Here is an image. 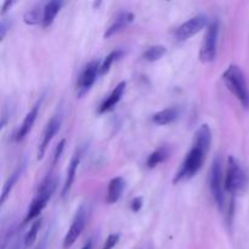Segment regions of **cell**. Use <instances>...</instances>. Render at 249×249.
<instances>
[{"instance_id":"484cf974","label":"cell","mask_w":249,"mask_h":249,"mask_svg":"<svg viewBox=\"0 0 249 249\" xmlns=\"http://www.w3.org/2000/svg\"><path fill=\"white\" fill-rule=\"evenodd\" d=\"M65 143H66V140L65 139H62V140L58 142V145L56 146L55 148V152H53V165H55L56 163L58 162V160H60L61 155H62V151L63 148H65Z\"/></svg>"},{"instance_id":"4fadbf2b","label":"cell","mask_w":249,"mask_h":249,"mask_svg":"<svg viewBox=\"0 0 249 249\" xmlns=\"http://www.w3.org/2000/svg\"><path fill=\"white\" fill-rule=\"evenodd\" d=\"M38 112H39V104L36 105V106H34L33 108L26 114L23 122H22L18 130H17L16 141H22L27 135H28L29 131H31L32 128H33V124L34 122H36V117H38Z\"/></svg>"},{"instance_id":"f546056e","label":"cell","mask_w":249,"mask_h":249,"mask_svg":"<svg viewBox=\"0 0 249 249\" xmlns=\"http://www.w3.org/2000/svg\"><path fill=\"white\" fill-rule=\"evenodd\" d=\"M36 249H44V245H40Z\"/></svg>"},{"instance_id":"6da1fadb","label":"cell","mask_w":249,"mask_h":249,"mask_svg":"<svg viewBox=\"0 0 249 249\" xmlns=\"http://www.w3.org/2000/svg\"><path fill=\"white\" fill-rule=\"evenodd\" d=\"M223 80L226 88L237 97L242 107L249 108V90L242 70L237 65H230L223 73Z\"/></svg>"},{"instance_id":"9c48e42d","label":"cell","mask_w":249,"mask_h":249,"mask_svg":"<svg viewBox=\"0 0 249 249\" xmlns=\"http://www.w3.org/2000/svg\"><path fill=\"white\" fill-rule=\"evenodd\" d=\"M61 114H56L53 118L49 121V123L46 124L45 129L43 131V135H41V140L39 142L38 146V160H41L45 155V151L48 148L49 143L51 142L53 136L57 134V131L60 130L61 126Z\"/></svg>"},{"instance_id":"ac0fdd59","label":"cell","mask_w":249,"mask_h":249,"mask_svg":"<svg viewBox=\"0 0 249 249\" xmlns=\"http://www.w3.org/2000/svg\"><path fill=\"white\" fill-rule=\"evenodd\" d=\"M179 116V112H178L177 108H165L162 109V111L157 112L152 116V122L157 125H168V124L173 123L175 119Z\"/></svg>"},{"instance_id":"2e32d148","label":"cell","mask_w":249,"mask_h":249,"mask_svg":"<svg viewBox=\"0 0 249 249\" xmlns=\"http://www.w3.org/2000/svg\"><path fill=\"white\" fill-rule=\"evenodd\" d=\"M211 143H212L211 128H209L208 124H202V125L198 128V130L196 131L194 146L202 148L204 152L208 153L209 148H211Z\"/></svg>"},{"instance_id":"52a82bcc","label":"cell","mask_w":249,"mask_h":249,"mask_svg":"<svg viewBox=\"0 0 249 249\" xmlns=\"http://www.w3.org/2000/svg\"><path fill=\"white\" fill-rule=\"evenodd\" d=\"M88 215H89V208H88L85 204H82L79 207V209L75 213L74 218H73L72 224H71L70 230L67 231L65 236V240H63V248L67 249L70 248L75 241L78 240V237L80 236V233L83 232L85 228V224H87Z\"/></svg>"},{"instance_id":"ffe728a7","label":"cell","mask_w":249,"mask_h":249,"mask_svg":"<svg viewBox=\"0 0 249 249\" xmlns=\"http://www.w3.org/2000/svg\"><path fill=\"white\" fill-rule=\"evenodd\" d=\"M167 53V49L163 45H155L148 48L147 50L143 53L142 57L143 60L147 61V62H156V61L160 60L164 53Z\"/></svg>"},{"instance_id":"9a60e30c","label":"cell","mask_w":249,"mask_h":249,"mask_svg":"<svg viewBox=\"0 0 249 249\" xmlns=\"http://www.w3.org/2000/svg\"><path fill=\"white\" fill-rule=\"evenodd\" d=\"M124 189H125V181H124L123 178L117 177L109 181L108 190H107V197L106 201L108 204L116 203L117 201H119V198L122 197Z\"/></svg>"},{"instance_id":"7a4b0ae2","label":"cell","mask_w":249,"mask_h":249,"mask_svg":"<svg viewBox=\"0 0 249 249\" xmlns=\"http://www.w3.org/2000/svg\"><path fill=\"white\" fill-rule=\"evenodd\" d=\"M55 189L56 179L53 178V174H49L48 177L43 180L40 186H39L36 198L33 199L28 212H27V215L26 218H24L23 224H27L28 221H32L33 219H36V216H39V214L43 212V209L45 208L48 202L50 201V198L53 197Z\"/></svg>"},{"instance_id":"44dd1931","label":"cell","mask_w":249,"mask_h":249,"mask_svg":"<svg viewBox=\"0 0 249 249\" xmlns=\"http://www.w3.org/2000/svg\"><path fill=\"white\" fill-rule=\"evenodd\" d=\"M168 155V148L167 147H160L158 150H156L155 152H152L150 155L147 160V167L148 168H155L157 167L158 164H160L162 162H164L167 160Z\"/></svg>"},{"instance_id":"8fae6325","label":"cell","mask_w":249,"mask_h":249,"mask_svg":"<svg viewBox=\"0 0 249 249\" xmlns=\"http://www.w3.org/2000/svg\"><path fill=\"white\" fill-rule=\"evenodd\" d=\"M125 88H126L125 82L119 83V84L114 88L113 91L111 92V95H109V96L107 97L104 102H102V105L100 106V108H99V113L102 114V113H106V112L111 111V109L113 108V107L116 106L119 101H121Z\"/></svg>"},{"instance_id":"7c38bea8","label":"cell","mask_w":249,"mask_h":249,"mask_svg":"<svg viewBox=\"0 0 249 249\" xmlns=\"http://www.w3.org/2000/svg\"><path fill=\"white\" fill-rule=\"evenodd\" d=\"M134 21V15L131 12H121V14L117 16V18L112 22L111 26L106 29L105 32V38H109L113 34L118 33L122 29H124L125 27H128L131 22Z\"/></svg>"},{"instance_id":"5bb4252c","label":"cell","mask_w":249,"mask_h":249,"mask_svg":"<svg viewBox=\"0 0 249 249\" xmlns=\"http://www.w3.org/2000/svg\"><path fill=\"white\" fill-rule=\"evenodd\" d=\"M80 160H82V152H77L74 156H73L72 160H71L70 165H68L67 169V177H66L65 185L62 187V197H66L68 194H70L71 189H72V185L74 182L75 174H77L78 165H79Z\"/></svg>"},{"instance_id":"d4e9b609","label":"cell","mask_w":249,"mask_h":249,"mask_svg":"<svg viewBox=\"0 0 249 249\" xmlns=\"http://www.w3.org/2000/svg\"><path fill=\"white\" fill-rule=\"evenodd\" d=\"M119 242V235L118 233H112L107 237L106 242H105L104 248L102 249H113L117 246V243Z\"/></svg>"},{"instance_id":"30bf717a","label":"cell","mask_w":249,"mask_h":249,"mask_svg":"<svg viewBox=\"0 0 249 249\" xmlns=\"http://www.w3.org/2000/svg\"><path fill=\"white\" fill-rule=\"evenodd\" d=\"M100 72V66L96 61H91L85 66L80 74L79 82H78V96H83L87 91H89L90 88L95 83L97 78V73Z\"/></svg>"},{"instance_id":"7402d4cb","label":"cell","mask_w":249,"mask_h":249,"mask_svg":"<svg viewBox=\"0 0 249 249\" xmlns=\"http://www.w3.org/2000/svg\"><path fill=\"white\" fill-rule=\"evenodd\" d=\"M40 226H41L40 220H36L32 224L31 229H29L26 237H24V246H26V247H31V246H33V243L36 242V237H38L39 230H40Z\"/></svg>"},{"instance_id":"83f0119b","label":"cell","mask_w":249,"mask_h":249,"mask_svg":"<svg viewBox=\"0 0 249 249\" xmlns=\"http://www.w3.org/2000/svg\"><path fill=\"white\" fill-rule=\"evenodd\" d=\"M14 4V1H5L4 5H2V9H1V15L6 14V11L9 10V7H11V5Z\"/></svg>"},{"instance_id":"d6986e66","label":"cell","mask_w":249,"mask_h":249,"mask_svg":"<svg viewBox=\"0 0 249 249\" xmlns=\"http://www.w3.org/2000/svg\"><path fill=\"white\" fill-rule=\"evenodd\" d=\"M22 169H23L22 167L17 168V169L15 170V172L12 173L11 175H10V178L6 180V182L4 184V187H2V191H1V201H0V203H1V204L5 203V201L7 199L9 195L11 194V191H12V189H14L15 184H16L17 180H18V178H19V175H21Z\"/></svg>"},{"instance_id":"277c9868","label":"cell","mask_w":249,"mask_h":249,"mask_svg":"<svg viewBox=\"0 0 249 249\" xmlns=\"http://www.w3.org/2000/svg\"><path fill=\"white\" fill-rule=\"evenodd\" d=\"M247 185V175L242 169L238 160L233 156L228 158L226 163V175H225V190L230 194L235 195L242 191Z\"/></svg>"},{"instance_id":"5b68a950","label":"cell","mask_w":249,"mask_h":249,"mask_svg":"<svg viewBox=\"0 0 249 249\" xmlns=\"http://www.w3.org/2000/svg\"><path fill=\"white\" fill-rule=\"evenodd\" d=\"M218 40H219V21L214 19L208 26L204 36V40L202 43L201 50H199V60L203 63L212 62L215 60L216 51H218Z\"/></svg>"},{"instance_id":"cb8c5ba5","label":"cell","mask_w":249,"mask_h":249,"mask_svg":"<svg viewBox=\"0 0 249 249\" xmlns=\"http://www.w3.org/2000/svg\"><path fill=\"white\" fill-rule=\"evenodd\" d=\"M23 19L24 22H26L27 24H36L39 22V12L38 10H29V11H27L26 14H24L23 16Z\"/></svg>"},{"instance_id":"f1b7e54d","label":"cell","mask_w":249,"mask_h":249,"mask_svg":"<svg viewBox=\"0 0 249 249\" xmlns=\"http://www.w3.org/2000/svg\"><path fill=\"white\" fill-rule=\"evenodd\" d=\"M82 249H92V242H91V241H88V242L84 245V247H83Z\"/></svg>"},{"instance_id":"ba28073f","label":"cell","mask_w":249,"mask_h":249,"mask_svg":"<svg viewBox=\"0 0 249 249\" xmlns=\"http://www.w3.org/2000/svg\"><path fill=\"white\" fill-rule=\"evenodd\" d=\"M207 24V17L203 15H198V16H195L192 18H190L189 21L184 22L179 28L175 32V36H177L178 40H186V39L191 38L195 34L198 33L199 31L206 27Z\"/></svg>"},{"instance_id":"603a6c76","label":"cell","mask_w":249,"mask_h":249,"mask_svg":"<svg viewBox=\"0 0 249 249\" xmlns=\"http://www.w3.org/2000/svg\"><path fill=\"white\" fill-rule=\"evenodd\" d=\"M122 53H122L121 50L112 51V53H109L106 58H105L104 62H102V65L100 66V73H101V74H105V73L108 72L109 68H111V66H112V63H113L116 60H118V57L122 55Z\"/></svg>"},{"instance_id":"8992f818","label":"cell","mask_w":249,"mask_h":249,"mask_svg":"<svg viewBox=\"0 0 249 249\" xmlns=\"http://www.w3.org/2000/svg\"><path fill=\"white\" fill-rule=\"evenodd\" d=\"M209 184H211V191L216 206L223 208L224 206V189H225V180L223 177V163L220 157H216L213 160L211 168V175H209Z\"/></svg>"},{"instance_id":"e0dca14e","label":"cell","mask_w":249,"mask_h":249,"mask_svg":"<svg viewBox=\"0 0 249 249\" xmlns=\"http://www.w3.org/2000/svg\"><path fill=\"white\" fill-rule=\"evenodd\" d=\"M62 7V1H57V0H53V1H49L48 4L44 6L43 9V18H41V22H43L44 28H48L53 24V19L57 16L58 11Z\"/></svg>"},{"instance_id":"3957f363","label":"cell","mask_w":249,"mask_h":249,"mask_svg":"<svg viewBox=\"0 0 249 249\" xmlns=\"http://www.w3.org/2000/svg\"><path fill=\"white\" fill-rule=\"evenodd\" d=\"M206 156L207 152H204L202 148L192 146L190 152L187 153L186 158L182 162L181 167L178 170L174 180H173L174 184H178V182L182 181V180L191 179L192 177H195L202 168V164H203Z\"/></svg>"},{"instance_id":"4316f807","label":"cell","mask_w":249,"mask_h":249,"mask_svg":"<svg viewBox=\"0 0 249 249\" xmlns=\"http://www.w3.org/2000/svg\"><path fill=\"white\" fill-rule=\"evenodd\" d=\"M142 207V198L141 197H136L131 202V211L133 212H139Z\"/></svg>"}]
</instances>
